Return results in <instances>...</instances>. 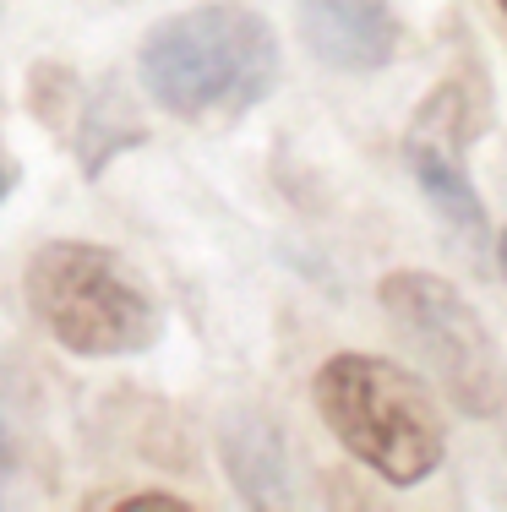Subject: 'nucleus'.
<instances>
[{
  "label": "nucleus",
  "instance_id": "nucleus-7",
  "mask_svg": "<svg viewBox=\"0 0 507 512\" xmlns=\"http://www.w3.org/2000/svg\"><path fill=\"white\" fill-rule=\"evenodd\" d=\"M224 469L251 507L289 502L284 436L273 431V420H262V414H235V420L224 425Z\"/></svg>",
  "mask_w": 507,
  "mask_h": 512
},
{
  "label": "nucleus",
  "instance_id": "nucleus-1",
  "mask_svg": "<svg viewBox=\"0 0 507 512\" xmlns=\"http://www.w3.org/2000/svg\"><path fill=\"white\" fill-rule=\"evenodd\" d=\"M148 99L180 120L246 115L279 88V39L268 17L235 0L191 6L153 22L137 50Z\"/></svg>",
  "mask_w": 507,
  "mask_h": 512
},
{
  "label": "nucleus",
  "instance_id": "nucleus-6",
  "mask_svg": "<svg viewBox=\"0 0 507 512\" xmlns=\"http://www.w3.org/2000/svg\"><path fill=\"white\" fill-rule=\"evenodd\" d=\"M300 39L333 71H382L398 50L388 0H300Z\"/></svg>",
  "mask_w": 507,
  "mask_h": 512
},
{
  "label": "nucleus",
  "instance_id": "nucleus-10",
  "mask_svg": "<svg viewBox=\"0 0 507 512\" xmlns=\"http://www.w3.org/2000/svg\"><path fill=\"white\" fill-rule=\"evenodd\" d=\"M497 251H502V273H507V229H502V240H497Z\"/></svg>",
  "mask_w": 507,
  "mask_h": 512
},
{
  "label": "nucleus",
  "instance_id": "nucleus-11",
  "mask_svg": "<svg viewBox=\"0 0 507 512\" xmlns=\"http://www.w3.org/2000/svg\"><path fill=\"white\" fill-rule=\"evenodd\" d=\"M497 6H502V17H507V0H497Z\"/></svg>",
  "mask_w": 507,
  "mask_h": 512
},
{
  "label": "nucleus",
  "instance_id": "nucleus-3",
  "mask_svg": "<svg viewBox=\"0 0 507 512\" xmlns=\"http://www.w3.org/2000/svg\"><path fill=\"white\" fill-rule=\"evenodd\" d=\"M22 289L44 333L82 360L142 355L159 338V306L142 289V278L93 240L39 246L22 273Z\"/></svg>",
  "mask_w": 507,
  "mask_h": 512
},
{
  "label": "nucleus",
  "instance_id": "nucleus-5",
  "mask_svg": "<svg viewBox=\"0 0 507 512\" xmlns=\"http://www.w3.org/2000/svg\"><path fill=\"white\" fill-rule=\"evenodd\" d=\"M464 137H469V120H464V93L458 88H437L426 104H420L415 126L404 137V158H409V175L415 186L426 191V202L437 207L442 218L458 229L464 240H486V207H480L475 186L464 175Z\"/></svg>",
  "mask_w": 507,
  "mask_h": 512
},
{
  "label": "nucleus",
  "instance_id": "nucleus-8",
  "mask_svg": "<svg viewBox=\"0 0 507 512\" xmlns=\"http://www.w3.org/2000/svg\"><path fill=\"white\" fill-rule=\"evenodd\" d=\"M115 512H186V502L169 491H148V496H120Z\"/></svg>",
  "mask_w": 507,
  "mask_h": 512
},
{
  "label": "nucleus",
  "instance_id": "nucleus-4",
  "mask_svg": "<svg viewBox=\"0 0 507 512\" xmlns=\"http://www.w3.org/2000/svg\"><path fill=\"white\" fill-rule=\"evenodd\" d=\"M382 311L398 322V333L415 344V355L431 365L437 387L453 398V409L491 420L507 398V376H502V355L497 338L486 333L480 311L437 273H388L377 289Z\"/></svg>",
  "mask_w": 507,
  "mask_h": 512
},
{
  "label": "nucleus",
  "instance_id": "nucleus-2",
  "mask_svg": "<svg viewBox=\"0 0 507 512\" xmlns=\"http://www.w3.org/2000/svg\"><path fill=\"white\" fill-rule=\"evenodd\" d=\"M328 431L388 485H420L448 453V431L426 382L382 355H333L311 382Z\"/></svg>",
  "mask_w": 507,
  "mask_h": 512
},
{
  "label": "nucleus",
  "instance_id": "nucleus-9",
  "mask_svg": "<svg viewBox=\"0 0 507 512\" xmlns=\"http://www.w3.org/2000/svg\"><path fill=\"white\" fill-rule=\"evenodd\" d=\"M11 180H17V175H11V169H6V164H0V202H6V191H11Z\"/></svg>",
  "mask_w": 507,
  "mask_h": 512
}]
</instances>
